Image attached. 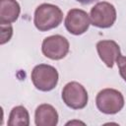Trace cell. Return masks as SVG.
Wrapping results in <instances>:
<instances>
[{"label":"cell","instance_id":"obj_1","mask_svg":"<svg viewBox=\"0 0 126 126\" xmlns=\"http://www.w3.org/2000/svg\"><path fill=\"white\" fill-rule=\"evenodd\" d=\"M63 20V12L53 4L42 3L36 7L33 16V24L39 32H47L57 28Z\"/></svg>","mask_w":126,"mask_h":126},{"label":"cell","instance_id":"obj_9","mask_svg":"<svg viewBox=\"0 0 126 126\" xmlns=\"http://www.w3.org/2000/svg\"><path fill=\"white\" fill-rule=\"evenodd\" d=\"M59 116L57 110L48 103L38 105L34 112V123L36 126H56Z\"/></svg>","mask_w":126,"mask_h":126},{"label":"cell","instance_id":"obj_4","mask_svg":"<svg viewBox=\"0 0 126 126\" xmlns=\"http://www.w3.org/2000/svg\"><path fill=\"white\" fill-rule=\"evenodd\" d=\"M116 9L109 2L102 1L96 3L90 12L91 24L99 29H108L116 21Z\"/></svg>","mask_w":126,"mask_h":126},{"label":"cell","instance_id":"obj_11","mask_svg":"<svg viewBox=\"0 0 126 126\" xmlns=\"http://www.w3.org/2000/svg\"><path fill=\"white\" fill-rule=\"evenodd\" d=\"M8 125L29 126L30 125V114L27 108L23 105H17L13 107L9 114Z\"/></svg>","mask_w":126,"mask_h":126},{"label":"cell","instance_id":"obj_14","mask_svg":"<svg viewBox=\"0 0 126 126\" xmlns=\"http://www.w3.org/2000/svg\"><path fill=\"white\" fill-rule=\"evenodd\" d=\"M76 1H78L79 3H81L83 5H88V4L94 3V1H97V0H76Z\"/></svg>","mask_w":126,"mask_h":126},{"label":"cell","instance_id":"obj_3","mask_svg":"<svg viewBox=\"0 0 126 126\" xmlns=\"http://www.w3.org/2000/svg\"><path fill=\"white\" fill-rule=\"evenodd\" d=\"M124 96L118 90L103 89L95 97V104L97 109L104 114H116L124 106Z\"/></svg>","mask_w":126,"mask_h":126},{"label":"cell","instance_id":"obj_7","mask_svg":"<svg viewBox=\"0 0 126 126\" xmlns=\"http://www.w3.org/2000/svg\"><path fill=\"white\" fill-rule=\"evenodd\" d=\"M64 25L70 33L81 35L89 30L91 25L90 15L82 9H71L66 15Z\"/></svg>","mask_w":126,"mask_h":126},{"label":"cell","instance_id":"obj_5","mask_svg":"<svg viewBox=\"0 0 126 126\" xmlns=\"http://www.w3.org/2000/svg\"><path fill=\"white\" fill-rule=\"evenodd\" d=\"M63 102L72 109H83L88 104V92L78 82H69L62 90Z\"/></svg>","mask_w":126,"mask_h":126},{"label":"cell","instance_id":"obj_12","mask_svg":"<svg viewBox=\"0 0 126 126\" xmlns=\"http://www.w3.org/2000/svg\"><path fill=\"white\" fill-rule=\"evenodd\" d=\"M1 28V40L0 43L3 45L8 42L13 35V28L11 25H0Z\"/></svg>","mask_w":126,"mask_h":126},{"label":"cell","instance_id":"obj_6","mask_svg":"<svg viewBox=\"0 0 126 126\" xmlns=\"http://www.w3.org/2000/svg\"><path fill=\"white\" fill-rule=\"evenodd\" d=\"M70 44L66 37L60 34H53L43 39L41 51L43 55L51 60H61L69 52Z\"/></svg>","mask_w":126,"mask_h":126},{"label":"cell","instance_id":"obj_2","mask_svg":"<svg viewBox=\"0 0 126 126\" xmlns=\"http://www.w3.org/2000/svg\"><path fill=\"white\" fill-rule=\"evenodd\" d=\"M31 79L37 90L41 92H49L57 86L59 74L56 68L51 65L38 64L33 67Z\"/></svg>","mask_w":126,"mask_h":126},{"label":"cell","instance_id":"obj_10","mask_svg":"<svg viewBox=\"0 0 126 126\" xmlns=\"http://www.w3.org/2000/svg\"><path fill=\"white\" fill-rule=\"evenodd\" d=\"M21 7L16 0H0V25H11L20 16Z\"/></svg>","mask_w":126,"mask_h":126},{"label":"cell","instance_id":"obj_8","mask_svg":"<svg viewBox=\"0 0 126 126\" xmlns=\"http://www.w3.org/2000/svg\"><path fill=\"white\" fill-rule=\"evenodd\" d=\"M96 50L100 60L108 67L112 68L117 58L121 55L120 47L114 40H99L96 43Z\"/></svg>","mask_w":126,"mask_h":126},{"label":"cell","instance_id":"obj_13","mask_svg":"<svg viewBox=\"0 0 126 126\" xmlns=\"http://www.w3.org/2000/svg\"><path fill=\"white\" fill-rule=\"evenodd\" d=\"M116 64L118 66V70H119L120 76L126 82V56L120 55L116 60Z\"/></svg>","mask_w":126,"mask_h":126}]
</instances>
